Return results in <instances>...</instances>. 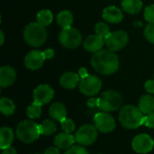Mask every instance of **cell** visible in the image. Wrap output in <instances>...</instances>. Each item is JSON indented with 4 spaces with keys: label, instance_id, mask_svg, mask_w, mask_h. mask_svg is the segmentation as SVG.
Returning a JSON list of instances; mask_svg holds the SVG:
<instances>
[{
    "label": "cell",
    "instance_id": "cell-1",
    "mask_svg": "<svg viewBox=\"0 0 154 154\" xmlns=\"http://www.w3.org/2000/svg\"><path fill=\"white\" fill-rule=\"evenodd\" d=\"M91 65L99 74L111 75L117 71L119 68V60L114 51L100 50L93 54Z\"/></svg>",
    "mask_w": 154,
    "mask_h": 154
},
{
    "label": "cell",
    "instance_id": "cell-2",
    "mask_svg": "<svg viewBox=\"0 0 154 154\" xmlns=\"http://www.w3.org/2000/svg\"><path fill=\"white\" fill-rule=\"evenodd\" d=\"M143 113L139 107L127 105L122 107L119 113V121L121 125L127 129H136L144 124Z\"/></svg>",
    "mask_w": 154,
    "mask_h": 154
},
{
    "label": "cell",
    "instance_id": "cell-3",
    "mask_svg": "<svg viewBox=\"0 0 154 154\" xmlns=\"http://www.w3.org/2000/svg\"><path fill=\"white\" fill-rule=\"evenodd\" d=\"M23 39L28 45L39 47L46 42L47 31L38 23H31L23 30Z\"/></svg>",
    "mask_w": 154,
    "mask_h": 154
},
{
    "label": "cell",
    "instance_id": "cell-4",
    "mask_svg": "<svg viewBox=\"0 0 154 154\" xmlns=\"http://www.w3.org/2000/svg\"><path fill=\"white\" fill-rule=\"evenodd\" d=\"M40 125L31 120H24L17 125L16 136L23 143H33L40 137Z\"/></svg>",
    "mask_w": 154,
    "mask_h": 154
},
{
    "label": "cell",
    "instance_id": "cell-5",
    "mask_svg": "<svg viewBox=\"0 0 154 154\" xmlns=\"http://www.w3.org/2000/svg\"><path fill=\"white\" fill-rule=\"evenodd\" d=\"M122 96L115 90L106 91L102 93L98 98V107L104 112L116 111L122 106Z\"/></svg>",
    "mask_w": 154,
    "mask_h": 154
},
{
    "label": "cell",
    "instance_id": "cell-6",
    "mask_svg": "<svg viewBox=\"0 0 154 154\" xmlns=\"http://www.w3.org/2000/svg\"><path fill=\"white\" fill-rule=\"evenodd\" d=\"M129 42V35L125 31H116L105 37V44L111 51H118L125 48Z\"/></svg>",
    "mask_w": 154,
    "mask_h": 154
},
{
    "label": "cell",
    "instance_id": "cell-7",
    "mask_svg": "<svg viewBox=\"0 0 154 154\" xmlns=\"http://www.w3.org/2000/svg\"><path fill=\"white\" fill-rule=\"evenodd\" d=\"M82 37L79 31L73 27L63 29L59 35L60 43L67 49L78 48L80 45Z\"/></svg>",
    "mask_w": 154,
    "mask_h": 154
},
{
    "label": "cell",
    "instance_id": "cell-8",
    "mask_svg": "<svg viewBox=\"0 0 154 154\" xmlns=\"http://www.w3.org/2000/svg\"><path fill=\"white\" fill-rule=\"evenodd\" d=\"M102 87L101 79L95 75H88L80 79L79 90L82 94L88 97H92L99 93Z\"/></svg>",
    "mask_w": 154,
    "mask_h": 154
},
{
    "label": "cell",
    "instance_id": "cell-9",
    "mask_svg": "<svg viewBox=\"0 0 154 154\" xmlns=\"http://www.w3.org/2000/svg\"><path fill=\"white\" fill-rule=\"evenodd\" d=\"M97 129L92 125H84L75 134L76 143L82 146L91 145L97 138Z\"/></svg>",
    "mask_w": 154,
    "mask_h": 154
},
{
    "label": "cell",
    "instance_id": "cell-10",
    "mask_svg": "<svg viewBox=\"0 0 154 154\" xmlns=\"http://www.w3.org/2000/svg\"><path fill=\"white\" fill-rule=\"evenodd\" d=\"M94 124L96 128L101 133H110L116 128V122L112 116L107 113H97L94 116Z\"/></svg>",
    "mask_w": 154,
    "mask_h": 154
},
{
    "label": "cell",
    "instance_id": "cell-11",
    "mask_svg": "<svg viewBox=\"0 0 154 154\" xmlns=\"http://www.w3.org/2000/svg\"><path fill=\"white\" fill-rule=\"evenodd\" d=\"M132 146L137 153L145 154L150 152L153 149L154 142L152 138L148 134H141L134 138Z\"/></svg>",
    "mask_w": 154,
    "mask_h": 154
},
{
    "label": "cell",
    "instance_id": "cell-12",
    "mask_svg": "<svg viewBox=\"0 0 154 154\" xmlns=\"http://www.w3.org/2000/svg\"><path fill=\"white\" fill-rule=\"evenodd\" d=\"M54 97V91L53 89L46 84L38 86L34 90L32 94L33 102H36L38 104L46 105L51 102V100Z\"/></svg>",
    "mask_w": 154,
    "mask_h": 154
},
{
    "label": "cell",
    "instance_id": "cell-13",
    "mask_svg": "<svg viewBox=\"0 0 154 154\" xmlns=\"http://www.w3.org/2000/svg\"><path fill=\"white\" fill-rule=\"evenodd\" d=\"M46 58L43 51H32L28 52L24 58V65L27 69L31 70H36L42 67Z\"/></svg>",
    "mask_w": 154,
    "mask_h": 154
},
{
    "label": "cell",
    "instance_id": "cell-14",
    "mask_svg": "<svg viewBox=\"0 0 154 154\" xmlns=\"http://www.w3.org/2000/svg\"><path fill=\"white\" fill-rule=\"evenodd\" d=\"M105 45V38H103L100 35L95 34V35H89L86 38V40L83 42V46L86 51L88 52H97L102 49V47Z\"/></svg>",
    "mask_w": 154,
    "mask_h": 154
},
{
    "label": "cell",
    "instance_id": "cell-15",
    "mask_svg": "<svg viewBox=\"0 0 154 154\" xmlns=\"http://www.w3.org/2000/svg\"><path fill=\"white\" fill-rule=\"evenodd\" d=\"M16 78L15 70L11 66H3L0 68V86L1 88H7L11 86Z\"/></svg>",
    "mask_w": 154,
    "mask_h": 154
},
{
    "label": "cell",
    "instance_id": "cell-16",
    "mask_svg": "<svg viewBox=\"0 0 154 154\" xmlns=\"http://www.w3.org/2000/svg\"><path fill=\"white\" fill-rule=\"evenodd\" d=\"M103 18L108 23H119L124 18V14L120 8H118L115 5H110L104 9Z\"/></svg>",
    "mask_w": 154,
    "mask_h": 154
},
{
    "label": "cell",
    "instance_id": "cell-17",
    "mask_svg": "<svg viewBox=\"0 0 154 154\" xmlns=\"http://www.w3.org/2000/svg\"><path fill=\"white\" fill-rule=\"evenodd\" d=\"M76 142L75 136L67 133H60L54 138V144L61 150H68Z\"/></svg>",
    "mask_w": 154,
    "mask_h": 154
},
{
    "label": "cell",
    "instance_id": "cell-18",
    "mask_svg": "<svg viewBox=\"0 0 154 154\" xmlns=\"http://www.w3.org/2000/svg\"><path fill=\"white\" fill-rule=\"evenodd\" d=\"M79 81L80 80L79 75L71 71L65 72L60 79V83L61 87L67 89L75 88L78 86V84H79Z\"/></svg>",
    "mask_w": 154,
    "mask_h": 154
},
{
    "label": "cell",
    "instance_id": "cell-19",
    "mask_svg": "<svg viewBox=\"0 0 154 154\" xmlns=\"http://www.w3.org/2000/svg\"><path fill=\"white\" fill-rule=\"evenodd\" d=\"M50 116L52 119L61 122L63 119L66 118L67 109L62 103H53L50 107Z\"/></svg>",
    "mask_w": 154,
    "mask_h": 154
},
{
    "label": "cell",
    "instance_id": "cell-20",
    "mask_svg": "<svg viewBox=\"0 0 154 154\" xmlns=\"http://www.w3.org/2000/svg\"><path fill=\"white\" fill-rule=\"evenodd\" d=\"M14 142V132L9 127H2L0 130V148L5 150L11 147Z\"/></svg>",
    "mask_w": 154,
    "mask_h": 154
},
{
    "label": "cell",
    "instance_id": "cell-21",
    "mask_svg": "<svg viewBox=\"0 0 154 154\" xmlns=\"http://www.w3.org/2000/svg\"><path fill=\"white\" fill-rule=\"evenodd\" d=\"M121 5L123 10L130 14H138L143 8L142 0H123Z\"/></svg>",
    "mask_w": 154,
    "mask_h": 154
},
{
    "label": "cell",
    "instance_id": "cell-22",
    "mask_svg": "<svg viewBox=\"0 0 154 154\" xmlns=\"http://www.w3.org/2000/svg\"><path fill=\"white\" fill-rule=\"evenodd\" d=\"M140 110L145 114L149 115L154 112V97L150 95H143L139 101V106Z\"/></svg>",
    "mask_w": 154,
    "mask_h": 154
},
{
    "label": "cell",
    "instance_id": "cell-23",
    "mask_svg": "<svg viewBox=\"0 0 154 154\" xmlns=\"http://www.w3.org/2000/svg\"><path fill=\"white\" fill-rule=\"evenodd\" d=\"M73 23V14L69 10H64L57 15V23L62 28L67 29L71 27Z\"/></svg>",
    "mask_w": 154,
    "mask_h": 154
},
{
    "label": "cell",
    "instance_id": "cell-24",
    "mask_svg": "<svg viewBox=\"0 0 154 154\" xmlns=\"http://www.w3.org/2000/svg\"><path fill=\"white\" fill-rule=\"evenodd\" d=\"M0 110L1 113L5 116H12L15 111L14 103L7 97H3L0 101Z\"/></svg>",
    "mask_w": 154,
    "mask_h": 154
},
{
    "label": "cell",
    "instance_id": "cell-25",
    "mask_svg": "<svg viewBox=\"0 0 154 154\" xmlns=\"http://www.w3.org/2000/svg\"><path fill=\"white\" fill-rule=\"evenodd\" d=\"M37 19V23H40L42 26H48L51 23L52 20H53V14L52 13L48 10V9H43L41 10L36 16Z\"/></svg>",
    "mask_w": 154,
    "mask_h": 154
},
{
    "label": "cell",
    "instance_id": "cell-26",
    "mask_svg": "<svg viewBox=\"0 0 154 154\" xmlns=\"http://www.w3.org/2000/svg\"><path fill=\"white\" fill-rule=\"evenodd\" d=\"M39 125H40L41 134L43 135H51L57 131V125L51 120H45Z\"/></svg>",
    "mask_w": 154,
    "mask_h": 154
},
{
    "label": "cell",
    "instance_id": "cell-27",
    "mask_svg": "<svg viewBox=\"0 0 154 154\" xmlns=\"http://www.w3.org/2000/svg\"><path fill=\"white\" fill-rule=\"evenodd\" d=\"M27 116L31 119H35L39 118L42 115V105L38 104L36 102L32 103L28 107H27Z\"/></svg>",
    "mask_w": 154,
    "mask_h": 154
},
{
    "label": "cell",
    "instance_id": "cell-28",
    "mask_svg": "<svg viewBox=\"0 0 154 154\" xmlns=\"http://www.w3.org/2000/svg\"><path fill=\"white\" fill-rule=\"evenodd\" d=\"M95 31H96V32H97V35H100L103 38H105L107 34L110 33V28H109V26L106 23H103V22H99V23H97L96 24Z\"/></svg>",
    "mask_w": 154,
    "mask_h": 154
},
{
    "label": "cell",
    "instance_id": "cell-29",
    "mask_svg": "<svg viewBox=\"0 0 154 154\" xmlns=\"http://www.w3.org/2000/svg\"><path fill=\"white\" fill-rule=\"evenodd\" d=\"M60 125H61V129L64 131V133L71 134L75 130V124L71 119L65 118L60 122Z\"/></svg>",
    "mask_w": 154,
    "mask_h": 154
},
{
    "label": "cell",
    "instance_id": "cell-30",
    "mask_svg": "<svg viewBox=\"0 0 154 154\" xmlns=\"http://www.w3.org/2000/svg\"><path fill=\"white\" fill-rule=\"evenodd\" d=\"M145 38L152 43H154V23H149L144 29Z\"/></svg>",
    "mask_w": 154,
    "mask_h": 154
},
{
    "label": "cell",
    "instance_id": "cell-31",
    "mask_svg": "<svg viewBox=\"0 0 154 154\" xmlns=\"http://www.w3.org/2000/svg\"><path fill=\"white\" fill-rule=\"evenodd\" d=\"M144 19L149 23H154V5L147 6L144 10Z\"/></svg>",
    "mask_w": 154,
    "mask_h": 154
},
{
    "label": "cell",
    "instance_id": "cell-32",
    "mask_svg": "<svg viewBox=\"0 0 154 154\" xmlns=\"http://www.w3.org/2000/svg\"><path fill=\"white\" fill-rule=\"evenodd\" d=\"M64 154H88V152L82 146H71L69 148Z\"/></svg>",
    "mask_w": 154,
    "mask_h": 154
},
{
    "label": "cell",
    "instance_id": "cell-33",
    "mask_svg": "<svg viewBox=\"0 0 154 154\" xmlns=\"http://www.w3.org/2000/svg\"><path fill=\"white\" fill-rule=\"evenodd\" d=\"M144 125L149 128H154V112L144 117Z\"/></svg>",
    "mask_w": 154,
    "mask_h": 154
},
{
    "label": "cell",
    "instance_id": "cell-34",
    "mask_svg": "<svg viewBox=\"0 0 154 154\" xmlns=\"http://www.w3.org/2000/svg\"><path fill=\"white\" fill-rule=\"evenodd\" d=\"M146 91L150 94H154V80H148L144 84Z\"/></svg>",
    "mask_w": 154,
    "mask_h": 154
},
{
    "label": "cell",
    "instance_id": "cell-35",
    "mask_svg": "<svg viewBox=\"0 0 154 154\" xmlns=\"http://www.w3.org/2000/svg\"><path fill=\"white\" fill-rule=\"evenodd\" d=\"M43 54H44L46 60H51L54 57V51L52 49H47L43 51Z\"/></svg>",
    "mask_w": 154,
    "mask_h": 154
},
{
    "label": "cell",
    "instance_id": "cell-36",
    "mask_svg": "<svg viewBox=\"0 0 154 154\" xmlns=\"http://www.w3.org/2000/svg\"><path fill=\"white\" fill-rule=\"evenodd\" d=\"M43 154H60L58 147H49L45 150Z\"/></svg>",
    "mask_w": 154,
    "mask_h": 154
},
{
    "label": "cell",
    "instance_id": "cell-37",
    "mask_svg": "<svg viewBox=\"0 0 154 154\" xmlns=\"http://www.w3.org/2000/svg\"><path fill=\"white\" fill-rule=\"evenodd\" d=\"M88 106L89 107L98 106V98H89L88 100Z\"/></svg>",
    "mask_w": 154,
    "mask_h": 154
},
{
    "label": "cell",
    "instance_id": "cell-38",
    "mask_svg": "<svg viewBox=\"0 0 154 154\" xmlns=\"http://www.w3.org/2000/svg\"><path fill=\"white\" fill-rule=\"evenodd\" d=\"M2 154H17L16 152V150L13 147H9V148H6L5 150H3Z\"/></svg>",
    "mask_w": 154,
    "mask_h": 154
},
{
    "label": "cell",
    "instance_id": "cell-39",
    "mask_svg": "<svg viewBox=\"0 0 154 154\" xmlns=\"http://www.w3.org/2000/svg\"><path fill=\"white\" fill-rule=\"evenodd\" d=\"M79 77L82 79V78H85V77H87L88 75V70H87V69H85V68H80L79 69Z\"/></svg>",
    "mask_w": 154,
    "mask_h": 154
},
{
    "label": "cell",
    "instance_id": "cell-40",
    "mask_svg": "<svg viewBox=\"0 0 154 154\" xmlns=\"http://www.w3.org/2000/svg\"><path fill=\"white\" fill-rule=\"evenodd\" d=\"M0 37H1V45H3L4 44V42H5V35H4V32H3V31H1L0 32Z\"/></svg>",
    "mask_w": 154,
    "mask_h": 154
},
{
    "label": "cell",
    "instance_id": "cell-41",
    "mask_svg": "<svg viewBox=\"0 0 154 154\" xmlns=\"http://www.w3.org/2000/svg\"><path fill=\"white\" fill-rule=\"evenodd\" d=\"M98 154H101V153H98Z\"/></svg>",
    "mask_w": 154,
    "mask_h": 154
}]
</instances>
